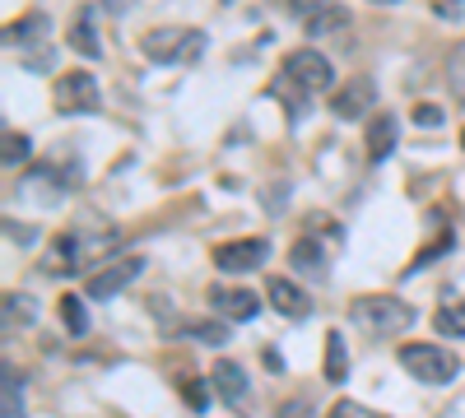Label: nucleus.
I'll use <instances>...</instances> for the list:
<instances>
[{
	"instance_id": "nucleus-21",
	"label": "nucleus",
	"mask_w": 465,
	"mask_h": 418,
	"mask_svg": "<svg viewBox=\"0 0 465 418\" xmlns=\"http://www.w3.org/2000/svg\"><path fill=\"white\" fill-rule=\"evenodd\" d=\"M37 302L28 293H5V326H33Z\"/></svg>"
},
{
	"instance_id": "nucleus-6",
	"label": "nucleus",
	"mask_w": 465,
	"mask_h": 418,
	"mask_svg": "<svg viewBox=\"0 0 465 418\" xmlns=\"http://www.w3.org/2000/svg\"><path fill=\"white\" fill-rule=\"evenodd\" d=\"M52 107L61 112V117H89V112L103 107V89L89 70H65L56 89H52Z\"/></svg>"
},
{
	"instance_id": "nucleus-27",
	"label": "nucleus",
	"mask_w": 465,
	"mask_h": 418,
	"mask_svg": "<svg viewBox=\"0 0 465 418\" xmlns=\"http://www.w3.org/2000/svg\"><path fill=\"white\" fill-rule=\"evenodd\" d=\"M326 418H381V413H372L368 404H354V400H335Z\"/></svg>"
},
{
	"instance_id": "nucleus-25",
	"label": "nucleus",
	"mask_w": 465,
	"mask_h": 418,
	"mask_svg": "<svg viewBox=\"0 0 465 418\" xmlns=\"http://www.w3.org/2000/svg\"><path fill=\"white\" fill-rule=\"evenodd\" d=\"M0 376H5V418H24V386H19L15 367L5 363V367H0Z\"/></svg>"
},
{
	"instance_id": "nucleus-17",
	"label": "nucleus",
	"mask_w": 465,
	"mask_h": 418,
	"mask_svg": "<svg viewBox=\"0 0 465 418\" xmlns=\"http://www.w3.org/2000/svg\"><path fill=\"white\" fill-rule=\"evenodd\" d=\"M344 376H349L344 335H340V330H326V382H331V386H344Z\"/></svg>"
},
{
	"instance_id": "nucleus-11",
	"label": "nucleus",
	"mask_w": 465,
	"mask_h": 418,
	"mask_svg": "<svg viewBox=\"0 0 465 418\" xmlns=\"http://www.w3.org/2000/svg\"><path fill=\"white\" fill-rule=\"evenodd\" d=\"M210 307H214L223 321H256L261 297H256L252 288H242V284H219V288L210 293Z\"/></svg>"
},
{
	"instance_id": "nucleus-5",
	"label": "nucleus",
	"mask_w": 465,
	"mask_h": 418,
	"mask_svg": "<svg viewBox=\"0 0 465 418\" xmlns=\"http://www.w3.org/2000/svg\"><path fill=\"white\" fill-rule=\"evenodd\" d=\"M401 367L414 376V382H423V386H447L451 376L460 372V358L451 354V349H442V345H429V339H410V345H401Z\"/></svg>"
},
{
	"instance_id": "nucleus-14",
	"label": "nucleus",
	"mask_w": 465,
	"mask_h": 418,
	"mask_svg": "<svg viewBox=\"0 0 465 418\" xmlns=\"http://www.w3.org/2000/svg\"><path fill=\"white\" fill-rule=\"evenodd\" d=\"M396 117L391 112H372V122H368V159L381 163V159H391V149H396Z\"/></svg>"
},
{
	"instance_id": "nucleus-2",
	"label": "nucleus",
	"mask_w": 465,
	"mask_h": 418,
	"mask_svg": "<svg viewBox=\"0 0 465 418\" xmlns=\"http://www.w3.org/2000/svg\"><path fill=\"white\" fill-rule=\"evenodd\" d=\"M331 89H335V65H331L317 47H298V52L284 56L280 80H275V93L289 102L293 117L302 112V98H317V93H331Z\"/></svg>"
},
{
	"instance_id": "nucleus-24",
	"label": "nucleus",
	"mask_w": 465,
	"mask_h": 418,
	"mask_svg": "<svg viewBox=\"0 0 465 418\" xmlns=\"http://www.w3.org/2000/svg\"><path fill=\"white\" fill-rule=\"evenodd\" d=\"M33 37H47V19L43 15H24V19H15V28H10V43H33Z\"/></svg>"
},
{
	"instance_id": "nucleus-20",
	"label": "nucleus",
	"mask_w": 465,
	"mask_h": 418,
	"mask_svg": "<svg viewBox=\"0 0 465 418\" xmlns=\"http://www.w3.org/2000/svg\"><path fill=\"white\" fill-rule=\"evenodd\" d=\"M447 89H451V98L465 107V43H456L451 56H447Z\"/></svg>"
},
{
	"instance_id": "nucleus-13",
	"label": "nucleus",
	"mask_w": 465,
	"mask_h": 418,
	"mask_svg": "<svg viewBox=\"0 0 465 418\" xmlns=\"http://www.w3.org/2000/svg\"><path fill=\"white\" fill-rule=\"evenodd\" d=\"M293 5V15L302 19V28H307V37H322V33H335V28H344V5H335V0H289Z\"/></svg>"
},
{
	"instance_id": "nucleus-12",
	"label": "nucleus",
	"mask_w": 465,
	"mask_h": 418,
	"mask_svg": "<svg viewBox=\"0 0 465 418\" xmlns=\"http://www.w3.org/2000/svg\"><path fill=\"white\" fill-rule=\"evenodd\" d=\"M210 391H214L228 409H242L247 395H252V382H247V372L232 363V358H219L214 372H210Z\"/></svg>"
},
{
	"instance_id": "nucleus-26",
	"label": "nucleus",
	"mask_w": 465,
	"mask_h": 418,
	"mask_svg": "<svg viewBox=\"0 0 465 418\" xmlns=\"http://www.w3.org/2000/svg\"><path fill=\"white\" fill-rule=\"evenodd\" d=\"M182 395H186V404L191 409H210V395H205V382H196V376H182Z\"/></svg>"
},
{
	"instance_id": "nucleus-15",
	"label": "nucleus",
	"mask_w": 465,
	"mask_h": 418,
	"mask_svg": "<svg viewBox=\"0 0 465 418\" xmlns=\"http://www.w3.org/2000/svg\"><path fill=\"white\" fill-rule=\"evenodd\" d=\"M433 326H438L447 339H465V297L447 293V297L438 302V316H433Z\"/></svg>"
},
{
	"instance_id": "nucleus-8",
	"label": "nucleus",
	"mask_w": 465,
	"mask_h": 418,
	"mask_svg": "<svg viewBox=\"0 0 465 418\" xmlns=\"http://www.w3.org/2000/svg\"><path fill=\"white\" fill-rule=\"evenodd\" d=\"M372 107H377V84L368 80V74H359V80L340 84L335 98H331V112H335L340 122H359V117H368Z\"/></svg>"
},
{
	"instance_id": "nucleus-19",
	"label": "nucleus",
	"mask_w": 465,
	"mask_h": 418,
	"mask_svg": "<svg viewBox=\"0 0 465 418\" xmlns=\"http://www.w3.org/2000/svg\"><path fill=\"white\" fill-rule=\"evenodd\" d=\"M28 154H33V140H28L24 131H5V140H0V163L15 172V168L28 163Z\"/></svg>"
},
{
	"instance_id": "nucleus-31",
	"label": "nucleus",
	"mask_w": 465,
	"mask_h": 418,
	"mask_svg": "<svg viewBox=\"0 0 465 418\" xmlns=\"http://www.w3.org/2000/svg\"><path fill=\"white\" fill-rule=\"evenodd\" d=\"M372 5H396V0H372Z\"/></svg>"
},
{
	"instance_id": "nucleus-30",
	"label": "nucleus",
	"mask_w": 465,
	"mask_h": 418,
	"mask_svg": "<svg viewBox=\"0 0 465 418\" xmlns=\"http://www.w3.org/2000/svg\"><path fill=\"white\" fill-rule=\"evenodd\" d=\"M265 367H270V372H284V358H280V349H265Z\"/></svg>"
},
{
	"instance_id": "nucleus-18",
	"label": "nucleus",
	"mask_w": 465,
	"mask_h": 418,
	"mask_svg": "<svg viewBox=\"0 0 465 418\" xmlns=\"http://www.w3.org/2000/svg\"><path fill=\"white\" fill-rule=\"evenodd\" d=\"M61 326H65L70 339L89 335V312H84V297H80V293H65V297H61Z\"/></svg>"
},
{
	"instance_id": "nucleus-1",
	"label": "nucleus",
	"mask_w": 465,
	"mask_h": 418,
	"mask_svg": "<svg viewBox=\"0 0 465 418\" xmlns=\"http://www.w3.org/2000/svg\"><path fill=\"white\" fill-rule=\"evenodd\" d=\"M116 247H122V228H116L112 219H103V214H80V219H74L65 233L47 247V256L37 260V270L56 275V279H70V275L94 270L98 260L116 256Z\"/></svg>"
},
{
	"instance_id": "nucleus-4",
	"label": "nucleus",
	"mask_w": 465,
	"mask_h": 418,
	"mask_svg": "<svg viewBox=\"0 0 465 418\" xmlns=\"http://www.w3.org/2000/svg\"><path fill=\"white\" fill-rule=\"evenodd\" d=\"M140 52L153 65H196L205 56V33L182 28V24H163V28H149L140 37Z\"/></svg>"
},
{
	"instance_id": "nucleus-10",
	"label": "nucleus",
	"mask_w": 465,
	"mask_h": 418,
	"mask_svg": "<svg viewBox=\"0 0 465 418\" xmlns=\"http://www.w3.org/2000/svg\"><path fill=\"white\" fill-rule=\"evenodd\" d=\"M144 270V260L140 256H131V260H116V265H107V270H94L89 275V284H84V293L94 297V302H107V297H116L135 275Z\"/></svg>"
},
{
	"instance_id": "nucleus-7",
	"label": "nucleus",
	"mask_w": 465,
	"mask_h": 418,
	"mask_svg": "<svg viewBox=\"0 0 465 418\" xmlns=\"http://www.w3.org/2000/svg\"><path fill=\"white\" fill-rule=\"evenodd\" d=\"M270 260V242L265 238H238V242H219L214 247V265L223 275H252Z\"/></svg>"
},
{
	"instance_id": "nucleus-32",
	"label": "nucleus",
	"mask_w": 465,
	"mask_h": 418,
	"mask_svg": "<svg viewBox=\"0 0 465 418\" xmlns=\"http://www.w3.org/2000/svg\"><path fill=\"white\" fill-rule=\"evenodd\" d=\"M460 144H465V131H460Z\"/></svg>"
},
{
	"instance_id": "nucleus-29",
	"label": "nucleus",
	"mask_w": 465,
	"mask_h": 418,
	"mask_svg": "<svg viewBox=\"0 0 465 418\" xmlns=\"http://www.w3.org/2000/svg\"><path fill=\"white\" fill-rule=\"evenodd\" d=\"M280 418H307V400H293V404H284V409H280Z\"/></svg>"
},
{
	"instance_id": "nucleus-16",
	"label": "nucleus",
	"mask_w": 465,
	"mask_h": 418,
	"mask_svg": "<svg viewBox=\"0 0 465 418\" xmlns=\"http://www.w3.org/2000/svg\"><path fill=\"white\" fill-rule=\"evenodd\" d=\"M70 47L80 52V56H98L103 43H98V28H94V10H80L70 24Z\"/></svg>"
},
{
	"instance_id": "nucleus-9",
	"label": "nucleus",
	"mask_w": 465,
	"mask_h": 418,
	"mask_svg": "<svg viewBox=\"0 0 465 418\" xmlns=\"http://www.w3.org/2000/svg\"><path fill=\"white\" fill-rule=\"evenodd\" d=\"M265 297H270V307H275L284 321H307L312 316V293H307L302 284H293V279H270L265 284Z\"/></svg>"
},
{
	"instance_id": "nucleus-23",
	"label": "nucleus",
	"mask_w": 465,
	"mask_h": 418,
	"mask_svg": "<svg viewBox=\"0 0 465 418\" xmlns=\"http://www.w3.org/2000/svg\"><path fill=\"white\" fill-rule=\"evenodd\" d=\"M186 335L191 339H201V345H228V339H232V330L223 326V321H196V326H186Z\"/></svg>"
},
{
	"instance_id": "nucleus-3",
	"label": "nucleus",
	"mask_w": 465,
	"mask_h": 418,
	"mask_svg": "<svg viewBox=\"0 0 465 418\" xmlns=\"http://www.w3.org/2000/svg\"><path fill=\"white\" fill-rule=\"evenodd\" d=\"M349 321L372 339H391V335L414 326V307L401 302V297H391V293H363V297L349 302Z\"/></svg>"
},
{
	"instance_id": "nucleus-28",
	"label": "nucleus",
	"mask_w": 465,
	"mask_h": 418,
	"mask_svg": "<svg viewBox=\"0 0 465 418\" xmlns=\"http://www.w3.org/2000/svg\"><path fill=\"white\" fill-rule=\"evenodd\" d=\"M414 122H419V126H442V107L419 102V107H414Z\"/></svg>"
},
{
	"instance_id": "nucleus-22",
	"label": "nucleus",
	"mask_w": 465,
	"mask_h": 418,
	"mask_svg": "<svg viewBox=\"0 0 465 418\" xmlns=\"http://www.w3.org/2000/svg\"><path fill=\"white\" fill-rule=\"evenodd\" d=\"M293 265H298V270H312V275H322L326 270V251H317V242L312 238H302V242H293Z\"/></svg>"
}]
</instances>
